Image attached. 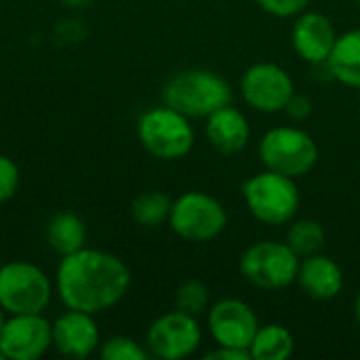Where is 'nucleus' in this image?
<instances>
[{"instance_id":"1","label":"nucleus","mask_w":360,"mask_h":360,"mask_svg":"<svg viewBox=\"0 0 360 360\" xmlns=\"http://www.w3.org/2000/svg\"><path fill=\"white\" fill-rule=\"evenodd\" d=\"M131 289V270L114 253L82 247L63 255L55 274V293L70 310L101 314L118 306Z\"/></svg>"},{"instance_id":"2","label":"nucleus","mask_w":360,"mask_h":360,"mask_svg":"<svg viewBox=\"0 0 360 360\" xmlns=\"http://www.w3.org/2000/svg\"><path fill=\"white\" fill-rule=\"evenodd\" d=\"M228 80L207 68H190L173 74L162 86V103L192 118H207L215 110L232 103Z\"/></svg>"},{"instance_id":"3","label":"nucleus","mask_w":360,"mask_h":360,"mask_svg":"<svg viewBox=\"0 0 360 360\" xmlns=\"http://www.w3.org/2000/svg\"><path fill=\"white\" fill-rule=\"evenodd\" d=\"M240 192L249 213L266 226L291 224L302 202L295 179L272 169L251 175Z\"/></svg>"},{"instance_id":"4","label":"nucleus","mask_w":360,"mask_h":360,"mask_svg":"<svg viewBox=\"0 0 360 360\" xmlns=\"http://www.w3.org/2000/svg\"><path fill=\"white\" fill-rule=\"evenodd\" d=\"M137 137L143 150L158 160H179L192 152L196 141L190 118L165 103L139 116Z\"/></svg>"},{"instance_id":"5","label":"nucleus","mask_w":360,"mask_h":360,"mask_svg":"<svg viewBox=\"0 0 360 360\" xmlns=\"http://www.w3.org/2000/svg\"><path fill=\"white\" fill-rule=\"evenodd\" d=\"M259 158L266 169L278 171L293 179L308 175L319 162L314 137L300 127H274L259 139Z\"/></svg>"},{"instance_id":"6","label":"nucleus","mask_w":360,"mask_h":360,"mask_svg":"<svg viewBox=\"0 0 360 360\" xmlns=\"http://www.w3.org/2000/svg\"><path fill=\"white\" fill-rule=\"evenodd\" d=\"M55 287L46 272L30 262H8L0 268V308L11 314H42Z\"/></svg>"},{"instance_id":"7","label":"nucleus","mask_w":360,"mask_h":360,"mask_svg":"<svg viewBox=\"0 0 360 360\" xmlns=\"http://www.w3.org/2000/svg\"><path fill=\"white\" fill-rule=\"evenodd\" d=\"M238 268L255 289L281 291L297 281L300 257L287 243L257 240L243 251Z\"/></svg>"},{"instance_id":"8","label":"nucleus","mask_w":360,"mask_h":360,"mask_svg":"<svg viewBox=\"0 0 360 360\" xmlns=\"http://www.w3.org/2000/svg\"><path fill=\"white\" fill-rule=\"evenodd\" d=\"M169 226L188 243H209L226 230L228 213L215 196L200 190H190L173 200Z\"/></svg>"},{"instance_id":"9","label":"nucleus","mask_w":360,"mask_h":360,"mask_svg":"<svg viewBox=\"0 0 360 360\" xmlns=\"http://www.w3.org/2000/svg\"><path fill=\"white\" fill-rule=\"evenodd\" d=\"M202 344L198 319L181 310H171L148 327L146 348L150 356L160 360H184L192 356Z\"/></svg>"},{"instance_id":"10","label":"nucleus","mask_w":360,"mask_h":360,"mask_svg":"<svg viewBox=\"0 0 360 360\" xmlns=\"http://www.w3.org/2000/svg\"><path fill=\"white\" fill-rule=\"evenodd\" d=\"M295 93L291 74L272 61H259L245 70L240 78V95L249 108L262 114L283 112Z\"/></svg>"},{"instance_id":"11","label":"nucleus","mask_w":360,"mask_h":360,"mask_svg":"<svg viewBox=\"0 0 360 360\" xmlns=\"http://www.w3.org/2000/svg\"><path fill=\"white\" fill-rule=\"evenodd\" d=\"M53 348V323L44 314H11L0 331L6 360H38Z\"/></svg>"},{"instance_id":"12","label":"nucleus","mask_w":360,"mask_h":360,"mask_svg":"<svg viewBox=\"0 0 360 360\" xmlns=\"http://www.w3.org/2000/svg\"><path fill=\"white\" fill-rule=\"evenodd\" d=\"M207 327L215 346L249 350L259 329V321L255 310L247 302L236 297H224L209 306Z\"/></svg>"},{"instance_id":"13","label":"nucleus","mask_w":360,"mask_h":360,"mask_svg":"<svg viewBox=\"0 0 360 360\" xmlns=\"http://www.w3.org/2000/svg\"><path fill=\"white\" fill-rule=\"evenodd\" d=\"M101 346L95 314L65 310L53 323V348L68 359H89Z\"/></svg>"},{"instance_id":"14","label":"nucleus","mask_w":360,"mask_h":360,"mask_svg":"<svg viewBox=\"0 0 360 360\" xmlns=\"http://www.w3.org/2000/svg\"><path fill=\"white\" fill-rule=\"evenodd\" d=\"M338 40L331 19L316 11H304L295 17L291 27L293 51L312 65H325Z\"/></svg>"},{"instance_id":"15","label":"nucleus","mask_w":360,"mask_h":360,"mask_svg":"<svg viewBox=\"0 0 360 360\" xmlns=\"http://www.w3.org/2000/svg\"><path fill=\"white\" fill-rule=\"evenodd\" d=\"M295 283L310 300L331 302L344 289V270L333 257L321 251L300 259Z\"/></svg>"},{"instance_id":"16","label":"nucleus","mask_w":360,"mask_h":360,"mask_svg":"<svg viewBox=\"0 0 360 360\" xmlns=\"http://www.w3.org/2000/svg\"><path fill=\"white\" fill-rule=\"evenodd\" d=\"M205 135L219 154H238L251 139V124L247 116L232 103L215 110L205 118Z\"/></svg>"},{"instance_id":"17","label":"nucleus","mask_w":360,"mask_h":360,"mask_svg":"<svg viewBox=\"0 0 360 360\" xmlns=\"http://www.w3.org/2000/svg\"><path fill=\"white\" fill-rule=\"evenodd\" d=\"M325 65L338 82L360 89V27L338 36Z\"/></svg>"},{"instance_id":"18","label":"nucleus","mask_w":360,"mask_h":360,"mask_svg":"<svg viewBox=\"0 0 360 360\" xmlns=\"http://www.w3.org/2000/svg\"><path fill=\"white\" fill-rule=\"evenodd\" d=\"M46 243L61 257L76 253L86 243V226L70 211L55 213L46 224Z\"/></svg>"},{"instance_id":"19","label":"nucleus","mask_w":360,"mask_h":360,"mask_svg":"<svg viewBox=\"0 0 360 360\" xmlns=\"http://www.w3.org/2000/svg\"><path fill=\"white\" fill-rule=\"evenodd\" d=\"M293 350H295L293 333L278 323L259 325L249 346L251 360H287L293 354Z\"/></svg>"},{"instance_id":"20","label":"nucleus","mask_w":360,"mask_h":360,"mask_svg":"<svg viewBox=\"0 0 360 360\" xmlns=\"http://www.w3.org/2000/svg\"><path fill=\"white\" fill-rule=\"evenodd\" d=\"M171 205L173 200L165 192H143L131 205L133 221L141 228H160L162 224H169Z\"/></svg>"},{"instance_id":"21","label":"nucleus","mask_w":360,"mask_h":360,"mask_svg":"<svg viewBox=\"0 0 360 360\" xmlns=\"http://www.w3.org/2000/svg\"><path fill=\"white\" fill-rule=\"evenodd\" d=\"M285 243L297 253V257H308L321 253L327 243V232L321 221L316 219H293Z\"/></svg>"},{"instance_id":"22","label":"nucleus","mask_w":360,"mask_h":360,"mask_svg":"<svg viewBox=\"0 0 360 360\" xmlns=\"http://www.w3.org/2000/svg\"><path fill=\"white\" fill-rule=\"evenodd\" d=\"M175 310H181L186 314H192V316H200L209 310V287L196 278H190V281H184L177 291H175Z\"/></svg>"},{"instance_id":"23","label":"nucleus","mask_w":360,"mask_h":360,"mask_svg":"<svg viewBox=\"0 0 360 360\" xmlns=\"http://www.w3.org/2000/svg\"><path fill=\"white\" fill-rule=\"evenodd\" d=\"M99 356L103 360H148L150 352L146 344H139L137 340L129 335H112L99 346Z\"/></svg>"},{"instance_id":"24","label":"nucleus","mask_w":360,"mask_h":360,"mask_svg":"<svg viewBox=\"0 0 360 360\" xmlns=\"http://www.w3.org/2000/svg\"><path fill=\"white\" fill-rule=\"evenodd\" d=\"M262 11H266L272 17L278 19H293L300 13H304L310 4V0H255Z\"/></svg>"},{"instance_id":"25","label":"nucleus","mask_w":360,"mask_h":360,"mask_svg":"<svg viewBox=\"0 0 360 360\" xmlns=\"http://www.w3.org/2000/svg\"><path fill=\"white\" fill-rule=\"evenodd\" d=\"M19 188V167L8 156L0 154V205L11 200Z\"/></svg>"},{"instance_id":"26","label":"nucleus","mask_w":360,"mask_h":360,"mask_svg":"<svg viewBox=\"0 0 360 360\" xmlns=\"http://www.w3.org/2000/svg\"><path fill=\"white\" fill-rule=\"evenodd\" d=\"M291 120H295V122H302V120H306L310 114H312V101L306 97V95H300V93H293V97L289 99V103L285 105V110H283Z\"/></svg>"},{"instance_id":"27","label":"nucleus","mask_w":360,"mask_h":360,"mask_svg":"<svg viewBox=\"0 0 360 360\" xmlns=\"http://www.w3.org/2000/svg\"><path fill=\"white\" fill-rule=\"evenodd\" d=\"M205 360H251V354H249V350H245V348L217 346L213 352L205 354Z\"/></svg>"},{"instance_id":"28","label":"nucleus","mask_w":360,"mask_h":360,"mask_svg":"<svg viewBox=\"0 0 360 360\" xmlns=\"http://www.w3.org/2000/svg\"><path fill=\"white\" fill-rule=\"evenodd\" d=\"M354 316H356V321H359L360 325V291L356 293V297H354Z\"/></svg>"},{"instance_id":"29","label":"nucleus","mask_w":360,"mask_h":360,"mask_svg":"<svg viewBox=\"0 0 360 360\" xmlns=\"http://www.w3.org/2000/svg\"><path fill=\"white\" fill-rule=\"evenodd\" d=\"M4 314H6V312L0 308V331H2V325H4V321H6V319H4Z\"/></svg>"},{"instance_id":"30","label":"nucleus","mask_w":360,"mask_h":360,"mask_svg":"<svg viewBox=\"0 0 360 360\" xmlns=\"http://www.w3.org/2000/svg\"><path fill=\"white\" fill-rule=\"evenodd\" d=\"M0 360H6L4 359V354H2V350H0Z\"/></svg>"},{"instance_id":"31","label":"nucleus","mask_w":360,"mask_h":360,"mask_svg":"<svg viewBox=\"0 0 360 360\" xmlns=\"http://www.w3.org/2000/svg\"><path fill=\"white\" fill-rule=\"evenodd\" d=\"M2 266H4V262H2V257H0V268H2Z\"/></svg>"},{"instance_id":"32","label":"nucleus","mask_w":360,"mask_h":360,"mask_svg":"<svg viewBox=\"0 0 360 360\" xmlns=\"http://www.w3.org/2000/svg\"><path fill=\"white\" fill-rule=\"evenodd\" d=\"M359 4H360V0H359Z\"/></svg>"},{"instance_id":"33","label":"nucleus","mask_w":360,"mask_h":360,"mask_svg":"<svg viewBox=\"0 0 360 360\" xmlns=\"http://www.w3.org/2000/svg\"><path fill=\"white\" fill-rule=\"evenodd\" d=\"M359 91H360V89H359Z\"/></svg>"}]
</instances>
